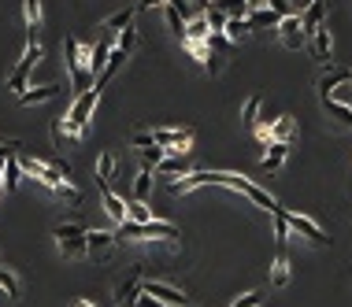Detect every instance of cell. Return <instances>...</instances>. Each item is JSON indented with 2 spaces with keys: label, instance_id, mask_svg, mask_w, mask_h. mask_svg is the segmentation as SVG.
I'll list each match as a JSON object with an SVG mask.
<instances>
[{
  "label": "cell",
  "instance_id": "obj_6",
  "mask_svg": "<svg viewBox=\"0 0 352 307\" xmlns=\"http://www.w3.org/2000/svg\"><path fill=\"white\" fill-rule=\"evenodd\" d=\"M286 222H290V233H301V237H308L312 245H330L327 230H323L319 222L312 219V215H301V211H286Z\"/></svg>",
  "mask_w": 352,
  "mask_h": 307
},
{
  "label": "cell",
  "instance_id": "obj_5",
  "mask_svg": "<svg viewBox=\"0 0 352 307\" xmlns=\"http://www.w3.org/2000/svg\"><path fill=\"white\" fill-rule=\"evenodd\" d=\"M41 63V41H26V49H23V59H19V67L12 70V75H8V93H15L19 96L26 85H30V70L38 67Z\"/></svg>",
  "mask_w": 352,
  "mask_h": 307
},
{
  "label": "cell",
  "instance_id": "obj_20",
  "mask_svg": "<svg viewBox=\"0 0 352 307\" xmlns=\"http://www.w3.org/2000/svg\"><path fill=\"white\" fill-rule=\"evenodd\" d=\"M134 15H138V12H134V4H130V8H123V12L108 15V19L101 23V30H104V34H119V30H126V26L134 23Z\"/></svg>",
  "mask_w": 352,
  "mask_h": 307
},
{
  "label": "cell",
  "instance_id": "obj_42",
  "mask_svg": "<svg viewBox=\"0 0 352 307\" xmlns=\"http://www.w3.org/2000/svg\"><path fill=\"white\" fill-rule=\"evenodd\" d=\"M52 141H56V148L63 152V144H67L71 137H67V133H63V122L56 119V122H52Z\"/></svg>",
  "mask_w": 352,
  "mask_h": 307
},
{
  "label": "cell",
  "instance_id": "obj_24",
  "mask_svg": "<svg viewBox=\"0 0 352 307\" xmlns=\"http://www.w3.org/2000/svg\"><path fill=\"white\" fill-rule=\"evenodd\" d=\"M112 178H115V156L112 152H101V156H97V178L93 182L97 185H112Z\"/></svg>",
  "mask_w": 352,
  "mask_h": 307
},
{
  "label": "cell",
  "instance_id": "obj_1",
  "mask_svg": "<svg viewBox=\"0 0 352 307\" xmlns=\"http://www.w3.org/2000/svg\"><path fill=\"white\" fill-rule=\"evenodd\" d=\"M97 104H101V89L89 85L86 93H78V101L71 104V111L60 119V122H63V133H67L71 141H78V137L86 133V126H89V119H93Z\"/></svg>",
  "mask_w": 352,
  "mask_h": 307
},
{
  "label": "cell",
  "instance_id": "obj_25",
  "mask_svg": "<svg viewBox=\"0 0 352 307\" xmlns=\"http://www.w3.org/2000/svg\"><path fill=\"white\" fill-rule=\"evenodd\" d=\"M0 289L8 293V300H19V296H23V282H19V274H15V270H8L4 263H0Z\"/></svg>",
  "mask_w": 352,
  "mask_h": 307
},
{
  "label": "cell",
  "instance_id": "obj_13",
  "mask_svg": "<svg viewBox=\"0 0 352 307\" xmlns=\"http://www.w3.org/2000/svg\"><path fill=\"white\" fill-rule=\"evenodd\" d=\"M308 49H312V56H315V63H319L323 70L330 67V52H334V44H330V30L327 26H319V30L308 38Z\"/></svg>",
  "mask_w": 352,
  "mask_h": 307
},
{
  "label": "cell",
  "instance_id": "obj_39",
  "mask_svg": "<svg viewBox=\"0 0 352 307\" xmlns=\"http://www.w3.org/2000/svg\"><path fill=\"white\" fill-rule=\"evenodd\" d=\"M19 152V141H0V200H4V159Z\"/></svg>",
  "mask_w": 352,
  "mask_h": 307
},
{
  "label": "cell",
  "instance_id": "obj_11",
  "mask_svg": "<svg viewBox=\"0 0 352 307\" xmlns=\"http://www.w3.org/2000/svg\"><path fill=\"white\" fill-rule=\"evenodd\" d=\"M141 296V270H134L130 278H123L119 285H115V307H134V300Z\"/></svg>",
  "mask_w": 352,
  "mask_h": 307
},
{
  "label": "cell",
  "instance_id": "obj_51",
  "mask_svg": "<svg viewBox=\"0 0 352 307\" xmlns=\"http://www.w3.org/2000/svg\"><path fill=\"white\" fill-rule=\"evenodd\" d=\"M349 85H352V75H349Z\"/></svg>",
  "mask_w": 352,
  "mask_h": 307
},
{
  "label": "cell",
  "instance_id": "obj_46",
  "mask_svg": "<svg viewBox=\"0 0 352 307\" xmlns=\"http://www.w3.org/2000/svg\"><path fill=\"white\" fill-rule=\"evenodd\" d=\"M130 144H134V148H149V144H156V141H152L145 130H138V133H134V137H130Z\"/></svg>",
  "mask_w": 352,
  "mask_h": 307
},
{
  "label": "cell",
  "instance_id": "obj_32",
  "mask_svg": "<svg viewBox=\"0 0 352 307\" xmlns=\"http://www.w3.org/2000/svg\"><path fill=\"white\" fill-rule=\"evenodd\" d=\"M245 23H249V30L252 26H278V15L264 4V8H252V12L245 15Z\"/></svg>",
  "mask_w": 352,
  "mask_h": 307
},
{
  "label": "cell",
  "instance_id": "obj_8",
  "mask_svg": "<svg viewBox=\"0 0 352 307\" xmlns=\"http://www.w3.org/2000/svg\"><path fill=\"white\" fill-rule=\"evenodd\" d=\"M149 137L156 144H164V148H175V152H189V141H193V130L182 126V130H175V126H156V130H149Z\"/></svg>",
  "mask_w": 352,
  "mask_h": 307
},
{
  "label": "cell",
  "instance_id": "obj_38",
  "mask_svg": "<svg viewBox=\"0 0 352 307\" xmlns=\"http://www.w3.org/2000/svg\"><path fill=\"white\" fill-rule=\"evenodd\" d=\"M164 8H167V26H171V34H175V38L182 41V38H186V19H182V15H178L171 4H164Z\"/></svg>",
  "mask_w": 352,
  "mask_h": 307
},
{
  "label": "cell",
  "instance_id": "obj_10",
  "mask_svg": "<svg viewBox=\"0 0 352 307\" xmlns=\"http://www.w3.org/2000/svg\"><path fill=\"white\" fill-rule=\"evenodd\" d=\"M112 248H115V233H104V230L86 233V256H93L97 263H108V259H112Z\"/></svg>",
  "mask_w": 352,
  "mask_h": 307
},
{
  "label": "cell",
  "instance_id": "obj_22",
  "mask_svg": "<svg viewBox=\"0 0 352 307\" xmlns=\"http://www.w3.org/2000/svg\"><path fill=\"white\" fill-rule=\"evenodd\" d=\"M19 178H23V167H19V152L4 159V193H15L19 189Z\"/></svg>",
  "mask_w": 352,
  "mask_h": 307
},
{
  "label": "cell",
  "instance_id": "obj_31",
  "mask_svg": "<svg viewBox=\"0 0 352 307\" xmlns=\"http://www.w3.org/2000/svg\"><path fill=\"white\" fill-rule=\"evenodd\" d=\"M223 38H227L230 44H241L249 38V23L245 19H227V26H223Z\"/></svg>",
  "mask_w": 352,
  "mask_h": 307
},
{
  "label": "cell",
  "instance_id": "obj_9",
  "mask_svg": "<svg viewBox=\"0 0 352 307\" xmlns=\"http://www.w3.org/2000/svg\"><path fill=\"white\" fill-rule=\"evenodd\" d=\"M141 293L152 296V300H160L164 307H186V293L175 285H167V282H152V278L145 282V278H141Z\"/></svg>",
  "mask_w": 352,
  "mask_h": 307
},
{
  "label": "cell",
  "instance_id": "obj_53",
  "mask_svg": "<svg viewBox=\"0 0 352 307\" xmlns=\"http://www.w3.org/2000/svg\"><path fill=\"white\" fill-rule=\"evenodd\" d=\"M349 107H352V104H349Z\"/></svg>",
  "mask_w": 352,
  "mask_h": 307
},
{
  "label": "cell",
  "instance_id": "obj_23",
  "mask_svg": "<svg viewBox=\"0 0 352 307\" xmlns=\"http://www.w3.org/2000/svg\"><path fill=\"white\" fill-rule=\"evenodd\" d=\"M271 285L275 289L290 285V256H286V252H278L275 263H271Z\"/></svg>",
  "mask_w": 352,
  "mask_h": 307
},
{
  "label": "cell",
  "instance_id": "obj_15",
  "mask_svg": "<svg viewBox=\"0 0 352 307\" xmlns=\"http://www.w3.org/2000/svg\"><path fill=\"white\" fill-rule=\"evenodd\" d=\"M60 96V85L56 82H49V85H26L23 93H19V104L23 107H34V104H49V101H56Z\"/></svg>",
  "mask_w": 352,
  "mask_h": 307
},
{
  "label": "cell",
  "instance_id": "obj_27",
  "mask_svg": "<svg viewBox=\"0 0 352 307\" xmlns=\"http://www.w3.org/2000/svg\"><path fill=\"white\" fill-rule=\"evenodd\" d=\"M152 182H156V178H152V170H149V167H141V170H138V178H134V200L145 204L149 196H152Z\"/></svg>",
  "mask_w": 352,
  "mask_h": 307
},
{
  "label": "cell",
  "instance_id": "obj_52",
  "mask_svg": "<svg viewBox=\"0 0 352 307\" xmlns=\"http://www.w3.org/2000/svg\"><path fill=\"white\" fill-rule=\"evenodd\" d=\"M0 263H4V259H0Z\"/></svg>",
  "mask_w": 352,
  "mask_h": 307
},
{
  "label": "cell",
  "instance_id": "obj_2",
  "mask_svg": "<svg viewBox=\"0 0 352 307\" xmlns=\"http://www.w3.org/2000/svg\"><path fill=\"white\" fill-rule=\"evenodd\" d=\"M182 233H178V226H171V222H156V219H149V222H119V233H115V241H178Z\"/></svg>",
  "mask_w": 352,
  "mask_h": 307
},
{
  "label": "cell",
  "instance_id": "obj_41",
  "mask_svg": "<svg viewBox=\"0 0 352 307\" xmlns=\"http://www.w3.org/2000/svg\"><path fill=\"white\" fill-rule=\"evenodd\" d=\"M260 304H264V293H245L241 300H234L230 307H260Z\"/></svg>",
  "mask_w": 352,
  "mask_h": 307
},
{
  "label": "cell",
  "instance_id": "obj_40",
  "mask_svg": "<svg viewBox=\"0 0 352 307\" xmlns=\"http://www.w3.org/2000/svg\"><path fill=\"white\" fill-rule=\"evenodd\" d=\"M126 219H130V222H149L152 211H149L141 200H134V204H126Z\"/></svg>",
  "mask_w": 352,
  "mask_h": 307
},
{
  "label": "cell",
  "instance_id": "obj_28",
  "mask_svg": "<svg viewBox=\"0 0 352 307\" xmlns=\"http://www.w3.org/2000/svg\"><path fill=\"white\" fill-rule=\"evenodd\" d=\"M212 4L219 8V12L227 15V19H245V15L252 12L249 0H212Z\"/></svg>",
  "mask_w": 352,
  "mask_h": 307
},
{
  "label": "cell",
  "instance_id": "obj_7",
  "mask_svg": "<svg viewBox=\"0 0 352 307\" xmlns=\"http://www.w3.org/2000/svg\"><path fill=\"white\" fill-rule=\"evenodd\" d=\"M278 38H282V44L290 52L308 49V38H304V30H301V15H297V12H290V15H282V19H278Z\"/></svg>",
  "mask_w": 352,
  "mask_h": 307
},
{
  "label": "cell",
  "instance_id": "obj_26",
  "mask_svg": "<svg viewBox=\"0 0 352 307\" xmlns=\"http://www.w3.org/2000/svg\"><path fill=\"white\" fill-rule=\"evenodd\" d=\"M271 219H275V245H278V252H286V245H290V222H286V211L275 207Z\"/></svg>",
  "mask_w": 352,
  "mask_h": 307
},
{
  "label": "cell",
  "instance_id": "obj_34",
  "mask_svg": "<svg viewBox=\"0 0 352 307\" xmlns=\"http://www.w3.org/2000/svg\"><path fill=\"white\" fill-rule=\"evenodd\" d=\"M208 34H212V30H208V19H204V15H197V19L186 23V38L182 41H208Z\"/></svg>",
  "mask_w": 352,
  "mask_h": 307
},
{
  "label": "cell",
  "instance_id": "obj_48",
  "mask_svg": "<svg viewBox=\"0 0 352 307\" xmlns=\"http://www.w3.org/2000/svg\"><path fill=\"white\" fill-rule=\"evenodd\" d=\"M249 8H264V0H249Z\"/></svg>",
  "mask_w": 352,
  "mask_h": 307
},
{
  "label": "cell",
  "instance_id": "obj_12",
  "mask_svg": "<svg viewBox=\"0 0 352 307\" xmlns=\"http://www.w3.org/2000/svg\"><path fill=\"white\" fill-rule=\"evenodd\" d=\"M319 26H327V0H312V4L301 12V30H304V38H312Z\"/></svg>",
  "mask_w": 352,
  "mask_h": 307
},
{
  "label": "cell",
  "instance_id": "obj_37",
  "mask_svg": "<svg viewBox=\"0 0 352 307\" xmlns=\"http://www.w3.org/2000/svg\"><path fill=\"white\" fill-rule=\"evenodd\" d=\"M156 170H160V174H178V170L186 174V152H178V156H164V163H160Z\"/></svg>",
  "mask_w": 352,
  "mask_h": 307
},
{
  "label": "cell",
  "instance_id": "obj_18",
  "mask_svg": "<svg viewBox=\"0 0 352 307\" xmlns=\"http://www.w3.org/2000/svg\"><path fill=\"white\" fill-rule=\"evenodd\" d=\"M286 156H290V144H286V141H271V148L264 152V159H260L264 174H275V170H282Z\"/></svg>",
  "mask_w": 352,
  "mask_h": 307
},
{
  "label": "cell",
  "instance_id": "obj_21",
  "mask_svg": "<svg viewBox=\"0 0 352 307\" xmlns=\"http://www.w3.org/2000/svg\"><path fill=\"white\" fill-rule=\"evenodd\" d=\"M323 107H327V111L345 126V130H352V107L345 101H338V96H323Z\"/></svg>",
  "mask_w": 352,
  "mask_h": 307
},
{
  "label": "cell",
  "instance_id": "obj_50",
  "mask_svg": "<svg viewBox=\"0 0 352 307\" xmlns=\"http://www.w3.org/2000/svg\"><path fill=\"white\" fill-rule=\"evenodd\" d=\"M75 307H93V304H89V300H78V304H75Z\"/></svg>",
  "mask_w": 352,
  "mask_h": 307
},
{
  "label": "cell",
  "instance_id": "obj_33",
  "mask_svg": "<svg viewBox=\"0 0 352 307\" xmlns=\"http://www.w3.org/2000/svg\"><path fill=\"white\" fill-rule=\"evenodd\" d=\"M138 152H141V167H149V170H156L160 163H164V156H167L164 144H149V148H138Z\"/></svg>",
  "mask_w": 352,
  "mask_h": 307
},
{
  "label": "cell",
  "instance_id": "obj_29",
  "mask_svg": "<svg viewBox=\"0 0 352 307\" xmlns=\"http://www.w3.org/2000/svg\"><path fill=\"white\" fill-rule=\"evenodd\" d=\"M293 130H297V119H293V115H282V119L271 122V141H286V144H290Z\"/></svg>",
  "mask_w": 352,
  "mask_h": 307
},
{
  "label": "cell",
  "instance_id": "obj_45",
  "mask_svg": "<svg viewBox=\"0 0 352 307\" xmlns=\"http://www.w3.org/2000/svg\"><path fill=\"white\" fill-rule=\"evenodd\" d=\"M167 0H138V4H134V12H156V8H164Z\"/></svg>",
  "mask_w": 352,
  "mask_h": 307
},
{
  "label": "cell",
  "instance_id": "obj_44",
  "mask_svg": "<svg viewBox=\"0 0 352 307\" xmlns=\"http://www.w3.org/2000/svg\"><path fill=\"white\" fill-rule=\"evenodd\" d=\"M167 4L175 8V12H178V15H182V19L189 23V15H193V8H189V0H167Z\"/></svg>",
  "mask_w": 352,
  "mask_h": 307
},
{
  "label": "cell",
  "instance_id": "obj_14",
  "mask_svg": "<svg viewBox=\"0 0 352 307\" xmlns=\"http://www.w3.org/2000/svg\"><path fill=\"white\" fill-rule=\"evenodd\" d=\"M201 185H212V170H186L178 182H171V193L186 196V193H193V189H201Z\"/></svg>",
  "mask_w": 352,
  "mask_h": 307
},
{
  "label": "cell",
  "instance_id": "obj_3",
  "mask_svg": "<svg viewBox=\"0 0 352 307\" xmlns=\"http://www.w3.org/2000/svg\"><path fill=\"white\" fill-rule=\"evenodd\" d=\"M63 63H67V75H71V85L78 93H86L93 85V75H89V49H82L75 38L63 41Z\"/></svg>",
  "mask_w": 352,
  "mask_h": 307
},
{
  "label": "cell",
  "instance_id": "obj_49",
  "mask_svg": "<svg viewBox=\"0 0 352 307\" xmlns=\"http://www.w3.org/2000/svg\"><path fill=\"white\" fill-rule=\"evenodd\" d=\"M193 4H197V8H208V4H212V0H193Z\"/></svg>",
  "mask_w": 352,
  "mask_h": 307
},
{
  "label": "cell",
  "instance_id": "obj_19",
  "mask_svg": "<svg viewBox=\"0 0 352 307\" xmlns=\"http://www.w3.org/2000/svg\"><path fill=\"white\" fill-rule=\"evenodd\" d=\"M23 19H26V41L41 38V0H23Z\"/></svg>",
  "mask_w": 352,
  "mask_h": 307
},
{
  "label": "cell",
  "instance_id": "obj_17",
  "mask_svg": "<svg viewBox=\"0 0 352 307\" xmlns=\"http://www.w3.org/2000/svg\"><path fill=\"white\" fill-rule=\"evenodd\" d=\"M349 75H352L349 67H327L319 78V96H334V89L349 85Z\"/></svg>",
  "mask_w": 352,
  "mask_h": 307
},
{
  "label": "cell",
  "instance_id": "obj_4",
  "mask_svg": "<svg viewBox=\"0 0 352 307\" xmlns=\"http://www.w3.org/2000/svg\"><path fill=\"white\" fill-rule=\"evenodd\" d=\"M86 233L89 230L82 222H60L56 230H52V237H56V248L67 259H82L86 256Z\"/></svg>",
  "mask_w": 352,
  "mask_h": 307
},
{
  "label": "cell",
  "instance_id": "obj_30",
  "mask_svg": "<svg viewBox=\"0 0 352 307\" xmlns=\"http://www.w3.org/2000/svg\"><path fill=\"white\" fill-rule=\"evenodd\" d=\"M260 107H264V96H249L245 101V107H241V122L249 126V130H256V122H260Z\"/></svg>",
  "mask_w": 352,
  "mask_h": 307
},
{
  "label": "cell",
  "instance_id": "obj_43",
  "mask_svg": "<svg viewBox=\"0 0 352 307\" xmlns=\"http://www.w3.org/2000/svg\"><path fill=\"white\" fill-rule=\"evenodd\" d=\"M264 4L278 15V19H282V15H290V0H264Z\"/></svg>",
  "mask_w": 352,
  "mask_h": 307
},
{
  "label": "cell",
  "instance_id": "obj_16",
  "mask_svg": "<svg viewBox=\"0 0 352 307\" xmlns=\"http://www.w3.org/2000/svg\"><path fill=\"white\" fill-rule=\"evenodd\" d=\"M97 189H101V200H104V211H108V219H112L115 226H119V222H126V200H123V196L115 193L112 185H97Z\"/></svg>",
  "mask_w": 352,
  "mask_h": 307
},
{
  "label": "cell",
  "instance_id": "obj_36",
  "mask_svg": "<svg viewBox=\"0 0 352 307\" xmlns=\"http://www.w3.org/2000/svg\"><path fill=\"white\" fill-rule=\"evenodd\" d=\"M52 193H56L60 200H67V204H82V189H78L75 182H60Z\"/></svg>",
  "mask_w": 352,
  "mask_h": 307
},
{
  "label": "cell",
  "instance_id": "obj_47",
  "mask_svg": "<svg viewBox=\"0 0 352 307\" xmlns=\"http://www.w3.org/2000/svg\"><path fill=\"white\" fill-rule=\"evenodd\" d=\"M134 307H164V304H160V300H152V296H145V293H141L138 300H134Z\"/></svg>",
  "mask_w": 352,
  "mask_h": 307
},
{
  "label": "cell",
  "instance_id": "obj_35",
  "mask_svg": "<svg viewBox=\"0 0 352 307\" xmlns=\"http://www.w3.org/2000/svg\"><path fill=\"white\" fill-rule=\"evenodd\" d=\"M115 49L119 52H126V56H130L134 49H138V26H126V30H119V41H115Z\"/></svg>",
  "mask_w": 352,
  "mask_h": 307
}]
</instances>
